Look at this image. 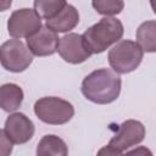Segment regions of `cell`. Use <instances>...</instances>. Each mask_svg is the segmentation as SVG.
I'll use <instances>...</instances> for the list:
<instances>
[{"instance_id": "15", "label": "cell", "mask_w": 156, "mask_h": 156, "mask_svg": "<svg viewBox=\"0 0 156 156\" xmlns=\"http://www.w3.org/2000/svg\"><path fill=\"white\" fill-rule=\"evenodd\" d=\"M33 5H34V10L37 11V13L41 18L48 21L62 10V7L66 5V1L63 0H35Z\"/></svg>"}, {"instance_id": "19", "label": "cell", "mask_w": 156, "mask_h": 156, "mask_svg": "<svg viewBox=\"0 0 156 156\" xmlns=\"http://www.w3.org/2000/svg\"><path fill=\"white\" fill-rule=\"evenodd\" d=\"M123 156H154L151 150L146 146H136L135 149L128 151L126 155Z\"/></svg>"}, {"instance_id": "14", "label": "cell", "mask_w": 156, "mask_h": 156, "mask_svg": "<svg viewBox=\"0 0 156 156\" xmlns=\"http://www.w3.org/2000/svg\"><path fill=\"white\" fill-rule=\"evenodd\" d=\"M136 44L143 51L155 52L156 51V22L154 20L143 22L135 33Z\"/></svg>"}, {"instance_id": "7", "label": "cell", "mask_w": 156, "mask_h": 156, "mask_svg": "<svg viewBox=\"0 0 156 156\" xmlns=\"http://www.w3.org/2000/svg\"><path fill=\"white\" fill-rule=\"evenodd\" d=\"M57 51L63 61L72 65L82 63L87 61L91 55L85 46L82 35L77 33H68L60 38Z\"/></svg>"}, {"instance_id": "13", "label": "cell", "mask_w": 156, "mask_h": 156, "mask_svg": "<svg viewBox=\"0 0 156 156\" xmlns=\"http://www.w3.org/2000/svg\"><path fill=\"white\" fill-rule=\"evenodd\" d=\"M37 156H68V146L60 136L46 134L37 145Z\"/></svg>"}, {"instance_id": "5", "label": "cell", "mask_w": 156, "mask_h": 156, "mask_svg": "<svg viewBox=\"0 0 156 156\" xmlns=\"http://www.w3.org/2000/svg\"><path fill=\"white\" fill-rule=\"evenodd\" d=\"M33 61L28 48L18 39H10L0 46V63L10 72L20 73L26 71Z\"/></svg>"}, {"instance_id": "10", "label": "cell", "mask_w": 156, "mask_h": 156, "mask_svg": "<svg viewBox=\"0 0 156 156\" xmlns=\"http://www.w3.org/2000/svg\"><path fill=\"white\" fill-rule=\"evenodd\" d=\"M58 40L60 38L57 33L52 32L46 26H41L38 32L27 38V48L32 55L49 56L57 51Z\"/></svg>"}, {"instance_id": "17", "label": "cell", "mask_w": 156, "mask_h": 156, "mask_svg": "<svg viewBox=\"0 0 156 156\" xmlns=\"http://www.w3.org/2000/svg\"><path fill=\"white\" fill-rule=\"evenodd\" d=\"M12 152V143L7 138L5 130L0 129V156H10Z\"/></svg>"}, {"instance_id": "6", "label": "cell", "mask_w": 156, "mask_h": 156, "mask_svg": "<svg viewBox=\"0 0 156 156\" xmlns=\"http://www.w3.org/2000/svg\"><path fill=\"white\" fill-rule=\"evenodd\" d=\"M41 28V17L34 9H20L7 20V32L15 39L29 38Z\"/></svg>"}, {"instance_id": "16", "label": "cell", "mask_w": 156, "mask_h": 156, "mask_svg": "<svg viewBox=\"0 0 156 156\" xmlns=\"http://www.w3.org/2000/svg\"><path fill=\"white\" fill-rule=\"evenodd\" d=\"M91 5L98 13L106 17L118 15L124 7V2L122 0H95Z\"/></svg>"}, {"instance_id": "12", "label": "cell", "mask_w": 156, "mask_h": 156, "mask_svg": "<svg viewBox=\"0 0 156 156\" xmlns=\"http://www.w3.org/2000/svg\"><path fill=\"white\" fill-rule=\"evenodd\" d=\"M23 101V90L15 83L0 85V108L6 112L16 111Z\"/></svg>"}, {"instance_id": "3", "label": "cell", "mask_w": 156, "mask_h": 156, "mask_svg": "<svg viewBox=\"0 0 156 156\" xmlns=\"http://www.w3.org/2000/svg\"><path fill=\"white\" fill-rule=\"evenodd\" d=\"M144 51L133 40H119L110 49L107 58L116 74H127L135 71L141 63Z\"/></svg>"}, {"instance_id": "11", "label": "cell", "mask_w": 156, "mask_h": 156, "mask_svg": "<svg viewBox=\"0 0 156 156\" xmlns=\"http://www.w3.org/2000/svg\"><path fill=\"white\" fill-rule=\"evenodd\" d=\"M78 23H79L78 10L73 5L66 2V5L57 15H55L52 18L46 21V27L55 33H66L72 30Z\"/></svg>"}, {"instance_id": "2", "label": "cell", "mask_w": 156, "mask_h": 156, "mask_svg": "<svg viewBox=\"0 0 156 156\" xmlns=\"http://www.w3.org/2000/svg\"><path fill=\"white\" fill-rule=\"evenodd\" d=\"M123 33V24L119 20L115 17H104L98 23L89 27L82 34V38L90 54H101L112 44L118 43Z\"/></svg>"}, {"instance_id": "9", "label": "cell", "mask_w": 156, "mask_h": 156, "mask_svg": "<svg viewBox=\"0 0 156 156\" xmlns=\"http://www.w3.org/2000/svg\"><path fill=\"white\" fill-rule=\"evenodd\" d=\"M34 123L22 112L11 113L5 121V133L12 144H24L34 135Z\"/></svg>"}, {"instance_id": "4", "label": "cell", "mask_w": 156, "mask_h": 156, "mask_svg": "<svg viewBox=\"0 0 156 156\" xmlns=\"http://www.w3.org/2000/svg\"><path fill=\"white\" fill-rule=\"evenodd\" d=\"M34 113L46 124L60 126L71 121L74 115V107L71 102L61 98L45 96L35 101Z\"/></svg>"}, {"instance_id": "18", "label": "cell", "mask_w": 156, "mask_h": 156, "mask_svg": "<svg viewBox=\"0 0 156 156\" xmlns=\"http://www.w3.org/2000/svg\"><path fill=\"white\" fill-rule=\"evenodd\" d=\"M96 156H123V155L118 149H116L111 145H106V146H102L98 151Z\"/></svg>"}, {"instance_id": "1", "label": "cell", "mask_w": 156, "mask_h": 156, "mask_svg": "<svg viewBox=\"0 0 156 156\" xmlns=\"http://www.w3.org/2000/svg\"><path fill=\"white\" fill-rule=\"evenodd\" d=\"M121 78L108 68H100L93 71L82 82V94L84 98L94 104L106 105L111 104L119 96Z\"/></svg>"}, {"instance_id": "20", "label": "cell", "mask_w": 156, "mask_h": 156, "mask_svg": "<svg viewBox=\"0 0 156 156\" xmlns=\"http://www.w3.org/2000/svg\"><path fill=\"white\" fill-rule=\"evenodd\" d=\"M11 4H12L11 0H6V1L5 0H1L0 1V11H6L11 6Z\"/></svg>"}, {"instance_id": "8", "label": "cell", "mask_w": 156, "mask_h": 156, "mask_svg": "<svg viewBox=\"0 0 156 156\" xmlns=\"http://www.w3.org/2000/svg\"><path fill=\"white\" fill-rule=\"evenodd\" d=\"M144 138H145L144 124L135 119H127L119 126L117 133L111 138L108 145L118 149L119 151H123L140 144L144 140Z\"/></svg>"}]
</instances>
